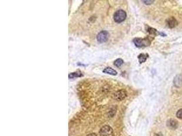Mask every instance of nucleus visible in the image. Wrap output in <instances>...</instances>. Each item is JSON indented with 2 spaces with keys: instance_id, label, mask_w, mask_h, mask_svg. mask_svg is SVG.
<instances>
[{
  "instance_id": "obj_10",
  "label": "nucleus",
  "mask_w": 182,
  "mask_h": 136,
  "mask_svg": "<svg viewBox=\"0 0 182 136\" xmlns=\"http://www.w3.org/2000/svg\"><path fill=\"white\" fill-rule=\"evenodd\" d=\"M103 72L104 74H110V75H115L117 74V72L116 70H113V68H106L104 69L103 70Z\"/></svg>"
},
{
  "instance_id": "obj_13",
  "label": "nucleus",
  "mask_w": 182,
  "mask_h": 136,
  "mask_svg": "<svg viewBox=\"0 0 182 136\" xmlns=\"http://www.w3.org/2000/svg\"><path fill=\"white\" fill-rule=\"evenodd\" d=\"M123 64V61L121 59H117L114 61V65L117 68H120V67Z\"/></svg>"
},
{
  "instance_id": "obj_11",
  "label": "nucleus",
  "mask_w": 182,
  "mask_h": 136,
  "mask_svg": "<svg viewBox=\"0 0 182 136\" xmlns=\"http://www.w3.org/2000/svg\"><path fill=\"white\" fill-rule=\"evenodd\" d=\"M82 73H81L80 71H77V72H72L70 73V74L68 75V77H69V78H74L76 77H82L83 76Z\"/></svg>"
},
{
  "instance_id": "obj_8",
  "label": "nucleus",
  "mask_w": 182,
  "mask_h": 136,
  "mask_svg": "<svg viewBox=\"0 0 182 136\" xmlns=\"http://www.w3.org/2000/svg\"><path fill=\"white\" fill-rule=\"evenodd\" d=\"M174 85L177 87H182V75L179 74L175 76L174 79Z\"/></svg>"
},
{
  "instance_id": "obj_3",
  "label": "nucleus",
  "mask_w": 182,
  "mask_h": 136,
  "mask_svg": "<svg viewBox=\"0 0 182 136\" xmlns=\"http://www.w3.org/2000/svg\"><path fill=\"white\" fill-rule=\"evenodd\" d=\"M100 136H114L113 130L109 125H104L100 130Z\"/></svg>"
},
{
  "instance_id": "obj_2",
  "label": "nucleus",
  "mask_w": 182,
  "mask_h": 136,
  "mask_svg": "<svg viewBox=\"0 0 182 136\" xmlns=\"http://www.w3.org/2000/svg\"><path fill=\"white\" fill-rule=\"evenodd\" d=\"M126 17H127V14L126 12L123 10H119L115 12L114 15H113V19L115 22L117 23H120L123 22L126 20Z\"/></svg>"
},
{
  "instance_id": "obj_6",
  "label": "nucleus",
  "mask_w": 182,
  "mask_h": 136,
  "mask_svg": "<svg viewBox=\"0 0 182 136\" xmlns=\"http://www.w3.org/2000/svg\"><path fill=\"white\" fill-rule=\"evenodd\" d=\"M166 24L169 28H175L178 25V22L174 17H171L166 20Z\"/></svg>"
},
{
  "instance_id": "obj_15",
  "label": "nucleus",
  "mask_w": 182,
  "mask_h": 136,
  "mask_svg": "<svg viewBox=\"0 0 182 136\" xmlns=\"http://www.w3.org/2000/svg\"><path fill=\"white\" fill-rule=\"evenodd\" d=\"M143 2L145 4H147V5H148V4H151L152 3H153L154 1H143Z\"/></svg>"
},
{
  "instance_id": "obj_17",
  "label": "nucleus",
  "mask_w": 182,
  "mask_h": 136,
  "mask_svg": "<svg viewBox=\"0 0 182 136\" xmlns=\"http://www.w3.org/2000/svg\"><path fill=\"white\" fill-rule=\"evenodd\" d=\"M87 136H98L96 133H89V134L87 135Z\"/></svg>"
},
{
  "instance_id": "obj_1",
  "label": "nucleus",
  "mask_w": 182,
  "mask_h": 136,
  "mask_svg": "<svg viewBox=\"0 0 182 136\" xmlns=\"http://www.w3.org/2000/svg\"><path fill=\"white\" fill-rule=\"evenodd\" d=\"M133 42L134 45L138 48H142V47L149 46L151 44V41L149 38H134L133 40Z\"/></svg>"
},
{
  "instance_id": "obj_4",
  "label": "nucleus",
  "mask_w": 182,
  "mask_h": 136,
  "mask_svg": "<svg viewBox=\"0 0 182 136\" xmlns=\"http://www.w3.org/2000/svg\"><path fill=\"white\" fill-rule=\"evenodd\" d=\"M126 97H127V92L124 89L119 90L116 91L113 95V98H114L116 101H120L123 100Z\"/></svg>"
},
{
  "instance_id": "obj_7",
  "label": "nucleus",
  "mask_w": 182,
  "mask_h": 136,
  "mask_svg": "<svg viewBox=\"0 0 182 136\" xmlns=\"http://www.w3.org/2000/svg\"><path fill=\"white\" fill-rule=\"evenodd\" d=\"M167 127L171 129H176L178 127V122L174 119H170L167 121Z\"/></svg>"
},
{
  "instance_id": "obj_14",
  "label": "nucleus",
  "mask_w": 182,
  "mask_h": 136,
  "mask_svg": "<svg viewBox=\"0 0 182 136\" xmlns=\"http://www.w3.org/2000/svg\"><path fill=\"white\" fill-rule=\"evenodd\" d=\"M176 116H177V118H182V109L179 110L177 111V114H176Z\"/></svg>"
},
{
  "instance_id": "obj_16",
  "label": "nucleus",
  "mask_w": 182,
  "mask_h": 136,
  "mask_svg": "<svg viewBox=\"0 0 182 136\" xmlns=\"http://www.w3.org/2000/svg\"><path fill=\"white\" fill-rule=\"evenodd\" d=\"M153 136H163V135H162V133H156V134Z\"/></svg>"
},
{
  "instance_id": "obj_12",
  "label": "nucleus",
  "mask_w": 182,
  "mask_h": 136,
  "mask_svg": "<svg viewBox=\"0 0 182 136\" xmlns=\"http://www.w3.org/2000/svg\"><path fill=\"white\" fill-rule=\"evenodd\" d=\"M147 31H148L149 33L151 34V35H154V36H156L157 34H162V33H159V32L157 31V30L155 29H153V28H151V27H148Z\"/></svg>"
},
{
  "instance_id": "obj_9",
  "label": "nucleus",
  "mask_w": 182,
  "mask_h": 136,
  "mask_svg": "<svg viewBox=\"0 0 182 136\" xmlns=\"http://www.w3.org/2000/svg\"><path fill=\"white\" fill-rule=\"evenodd\" d=\"M149 55H147V54H144V53H142V54H140L138 56V61L140 63H145V61H147V58H148Z\"/></svg>"
},
{
  "instance_id": "obj_5",
  "label": "nucleus",
  "mask_w": 182,
  "mask_h": 136,
  "mask_svg": "<svg viewBox=\"0 0 182 136\" xmlns=\"http://www.w3.org/2000/svg\"><path fill=\"white\" fill-rule=\"evenodd\" d=\"M109 38V33L107 31H100L97 36V40L99 43L106 42Z\"/></svg>"
}]
</instances>
